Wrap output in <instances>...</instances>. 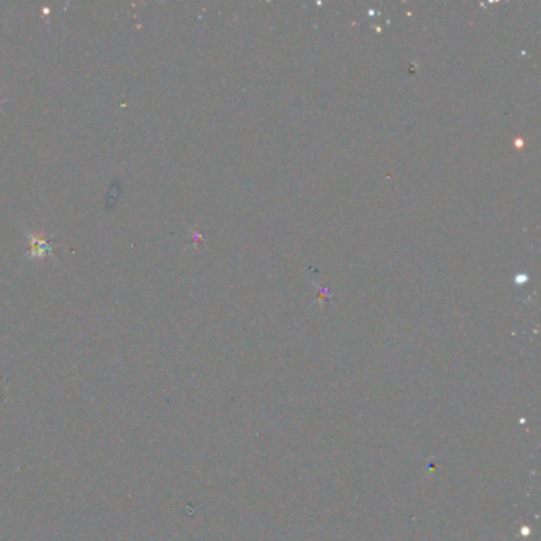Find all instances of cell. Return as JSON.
I'll list each match as a JSON object with an SVG mask.
<instances>
[{
  "mask_svg": "<svg viewBox=\"0 0 541 541\" xmlns=\"http://www.w3.org/2000/svg\"><path fill=\"white\" fill-rule=\"evenodd\" d=\"M27 242L31 247L29 257L31 259H43L53 253V238L47 237L45 234H27Z\"/></svg>",
  "mask_w": 541,
  "mask_h": 541,
  "instance_id": "cell-1",
  "label": "cell"
}]
</instances>
